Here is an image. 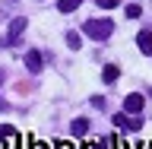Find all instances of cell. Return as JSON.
<instances>
[{"mask_svg": "<svg viewBox=\"0 0 152 149\" xmlns=\"http://www.w3.org/2000/svg\"><path fill=\"white\" fill-rule=\"evenodd\" d=\"M66 45H70V48H79V32H66Z\"/></svg>", "mask_w": 152, "mask_h": 149, "instance_id": "11", "label": "cell"}, {"mask_svg": "<svg viewBox=\"0 0 152 149\" xmlns=\"http://www.w3.org/2000/svg\"><path fill=\"white\" fill-rule=\"evenodd\" d=\"M0 149H3V146H0Z\"/></svg>", "mask_w": 152, "mask_h": 149, "instance_id": "18", "label": "cell"}, {"mask_svg": "<svg viewBox=\"0 0 152 149\" xmlns=\"http://www.w3.org/2000/svg\"><path fill=\"white\" fill-rule=\"evenodd\" d=\"M70 130H73V137H86V133H89V121H86V117H76V121L70 124Z\"/></svg>", "mask_w": 152, "mask_h": 149, "instance_id": "7", "label": "cell"}, {"mask_svg": "<svg viewBox=\"0 0 152 149\" xmlns=\"http://www.w3.org/2000/svg\"><path fill=\"white\" fill-rule=\"evenodd\" d=\"M26 26H28V19H26V16H16L13 22H10V32H7V45H10V48H19V45H22Z\"/></svg>", "mask_w": 152, "mask_h": 149, "instance_id": "2", "label": "cell"}, {"mask_svg": "<svg viewBox=\"0 0 152 149\" xmlns=\"http://www.w3.org/2000/svg\"><path fill=\"white\" fill-rule=\"evenodd\" d=\"M79 3H83V0H60V3H57V10H60V13H73Z\"/></svg>", "mask_w": 152, "mask_h": 149, "instance_id": "9", "label": "cell"}, {"mask_svg": "<svg viewBox=\"0 0 152 149\" xmlns=\"http://www.w3.org/2000/svg\"><path fill=\"white\" fill-rule=\"evenodd\" d=\"M111 121L117 124V127H121V130H140V127H142V117H140V114H136V117H133V121H130V117H127V114H114Z\"/></svg>", "mask_w": 152, "mask_h": 149, "instance_id": "3", "label": "cell"}, {"mask_svg": "<svg viewBox=\"0 0 152 149\" xmlns=\"http://www.w3.org/2000/svg\"><path fill=\"white\" fill-rule=\"evenodd\" d=\"M114 143V146H117V149H130V146H127V143H124V140H111Z\"/></svg>", "mask_w": 152, "mask_h": 149, "instance_id": "16", "label": "cell"}, {"mask_svg": "<svg viewBox=\"0 0 152 149\" xmlns=\"http://www.w3.org/2000/svg\"><path fill=\"white\" fill-rule=\"evenodd\" d=\"M28 149H51V146H48V143H41V140H35V143H32Z\"/></svg>", "mask_w": 152, "mask_h": 149, "instance_id": "15", "label": "cell"}, {"mask_svg": "<svg viewBox=\"0 0 152 149\" xmlns=\"http://www.w3.org/2000/svg\"><path fill=\"white\" fill-rule=\"evenodd\" d=\"M13 133H16V130H13V127H7V124H0V140H10Z\"/></svg>", "mask_w": 152, "mask_h": 149, "instance_id": "12", "label": "cell"}, {"mask_svg": "<svg viewBox=\"0 0 152 149\" xmlns=\"http://www.w3.org/2000/svg\"><path fill=\"white\" fill-rule=\"evenodd\" d=\"M54 149H73V143H57Z\"/></svg>", "mask_w": 152, "mask_h": 149, "instance_id": "17", "label": "cell"}, {"mask_svg": "<svg viewBox=\"0 0 152 149\" xmlns=\"http://www.w3.org/2000/svg\"><path fill=\"white\" fill-rule=\"evenodd\" d=\"M149 149H152V146H149Z\"/></svg>", "mask_w": 152, "mask_h": 149, "instance_id": "19", "label": "cell"}, {"mask_svg": "<svg viewBox=\"0 0 152 149\" xmlns=\"http://www.w3.org/2000/svg\"><path fill=\"white\" fill-rule=\"evenodd\" d=\"M26 67L32 73H38V70H41V54H38V51H28L26 54Z\"/></svg>", "mask_w": 152, "mask_h": 149, "instance_id": "6", "label": "cell"}, {"mask_svg": "<svg viewBox=\"0 0 152 149\" xmlns=\"http://www.w3.org/2000/svg\"><path fill=\"white\" fill-rule=\"evenodd\" d=\"M83 32L89 38H95V41H102V38H108L114 32V26L108 22V19H89V22H83Z\"/></svg>", "mask_w": 152, "mask_h": 149, "instance_id": "1", "label": "cell"}, {"mask_svg": "<svg viewBox=\"0 0 152 149\" xmlns=\"http://www.w3.org/2000/svg\"><path fill=\"white\" fill-rule=\"evenodd\" d=\"M117 73H121V70H117L114 64H108V67L102 70V79H104V83H114V79H117Z\"/></svg>", "mask_w": 152, "mask_h": 149, "instance_id": "8", "label": "cell"}, {"mask_svg": "<svg viewBox=\"0 0 152 149\" xmlns=\"http://www.w3.org/2000/svg\"><path fill=\"white\" fill-rule=\"evenodd\" d=\"M136 45H140L142 54H152V32H140L136 35Z\"/></svg>", "mask_w": 152, "mask_h": 149, "instance_id": "5", "label": "cell"}, {"mask_svg": "<svg viewBox=\"0 0 152 149\" xmlns=\"http://www.w3.org/2000/svg\"><path fill=\"white\" fill-rule=\"evenodd\" d=\"M95 3H98V7H104V10H114L121 0H95Z\"/></svg>", "mask_w": 152, "mask_h": 149, "instance_id": "13", "label": "cell"}, {"mask_svg": "<svg viewBox=\"0 0 152 149\" xmlns=\"http://www.w3.org/2000/svg\"><path fill=\"white\" fill-rule=\"evenodd\" d=\"M124 111H127V114H140V111H142V95L130 92L127 98H124Z\"/></svg>", "mask_w": 152, "mask_h": 149, "instance_id": "4", "label": "cell"}, {"mask_svg": "<svg viewBox=\"0 0 152 149\" xmlns=\"http://www.w3.org/2000/svg\"><path fill=\"white\" fill-rule=\"evenodd\" d=\"M108 146H111V140H108V137H102V140H95L92 149H108Z\"/></svg>", "mask_w": 152, "mask_h": 149, "instance_id": "14", "label": "cell"}, {"mask_svg": "<svg viewBox=\"0 0 152 149\" xmlns=\"http://www.w3.org/2000/svg\"><path fill=\"white\" fill-rule=\"evenodd\" d=\"M127 16H130V19H140L142 16V7H140V3H130V7H127Z\"/></svg>", "mask_w": 152, "mask_h": 149, "instance_id": "10", "label": "cell"}]
</instances>
